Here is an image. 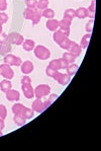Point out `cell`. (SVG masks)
Instances as JSON below:
<instances>
[{
	"mask_svg": "<svg viewBox=\"0 0 101 151\" xmlns=\"http://www.w3.org/2000/svg\"><path fill=\"white\" fill-rule=\"evenodd\" d=\"M20 116H21L23 119L25 120H31L33 118L34 116V111H33V109H29V108H26V106H24L23 110H22L21 113L19 114Z\"/></svg>",
	"mask_w": 101,
	"mask_h": 151,
	"instance_id": "4fadbf2b",
	"label": "cell"
},
{
	"mask_svg": "<svg viewBox=\"0 0 101 151\" xmlns=\"http://www.w3.org/2000/svg\"><path fill=\"white\" fill-rule=\"evenodd\" d=\"M73 43H74V41H71L69 38H66L61 44H59V46L62 49H64V50H69V48L73 45Z\"/></svg>",
	"mask_w": 101,
	"mask_h": 151,
	"instance_id": "484cf974",
	"label": "cell"
},
{
	"mask_svg": "<svg viewBox=\"0 0 101 151\" xmlns=\"http://www.w3.org/2000/svg\"><path fill=\"white\" fill-rule=\"evenodd\" d=\"M11 87H12V84H11V82L8 79H3L0 82V90L3 91L4 93H5L7 90L11 89Z\"/></svg>",
	"mask_w": 101,
	"mask_h": 151,
	"instance_id": "d6986e66",
	"label": "cell"
},
{
	"mask_svg": "<svg viewBox=\"0 0 101 151\" xmlns=\"http://www.w3.org/2000/svg\"><path fill=\"white\" fill-rule=\"evenodd\" d=\"M64 17L68 18V19H70V20H73V18L76 17L75 10L73 8H69L67 10H65V12H64Z\"/></svg>",
	"mask_w": 101,
	"mask_h": 151,
	"instance_id": "f1b7e54d",
	"label": "cell"
},
{
	"mask_svg": "<svg viewBox=\"0 0 101 151\" xmlns=\"http://www.w3.org/2000/svg\"><path fill=\"white\" fill-rule=\"evenodd\" d=\"M7 117V109L4 104H0V119L5 120Z\"/></svg>",
	"mask_w": 101,
	"mask_h": 151,
	"instance_id": "d6a6232c",
	"label": "cell"
},
{
	"mask_svg": "<svg viewBox=\"0 0 101 151\" xmlns=\"http://www.w3.org/2000/svg\"><path fill=\"white\" fill-rule=\"evenodd\" d=\"M6 94V99H8L9 101H18L20 99V93L17 91V90L14 89H9L5 92Z\"/></svg>",
	"mask_w": 101,
	"mask_h": 151,
	"instance_id": "9c48e42d",
	"label": "cell"
},
{
	"mask_svg": "<svg viewBox=\"0 0 101 151\" xmlns=\"http://www.w3.org/2000/svg\"><path fill=\"white\" fill-rule=\"evenodd\" d=\"M22 91H23V94L26 99H31L34 97V88L31 86V83L29 84H22Z\"/></svg>",
	"mask_w": 101,
	"mask_h": 151,
	"instance_id": "ba28073f",
	"label": "cell"
},
{
	"mask_svg": "<svg viewBox=\"0 0 101 151\" xmlns=\"http://www.w3.org/2000/svg\"><path fill=\"white\" fill-rule=\"evenodd\" d=\"M11 50H12V49H11V44H9L8 42L0 44V55H2V56L7 55L11 52Z\"/></svg>",
	"mask_w": 101,
	"mask_h": 151,
	"instance_id": "2e32d148",
	"label": "cell"
},
{
	"mask_svg": "<svg viewBox=\"0 0 101 151\" xmlns=\"http://www.w3.org/2000/svg\"><path fill=\"white\" fill-rule=\"evenodd\" d=\"M51 92V87L48 84H40L34 88V97L36 99H42L49 96Z\"/></svg>",
	"mask_w": 101,
	"mask_h": 151,
	"instance_id": "7a4b0ae2",
	"label": "cell"
},
{
	"mask_svg": "<svg viewBox=\"0 0 101 151\" xmlns=\"http://www.w3.org/2000/svg\"><path fill=\"white\" fill-rule=\"evenodd\" d=\"M2 135H3V133H2V132H1V131H0V137H1Z\"/></svg>",
	"mask_w": 101,
	"mask_h": 151,
	"instance_id": "bcb514c9",
	"label": "cell"
},
{
	"mask_svg": "<svg viewBox=\"0 0 101 151\" xmlns=\"http://www.w3.org/2000/svg\"><path fill=\"white\" fill-rule=\"evenodd\" d=\"M0 19H1V22L3 24H6L8 20V15L6 14V13H4L3 11H1V12H0Z\"/></svg>",
	"mask_w": 101,
	"mask_h": 151,
	"instance_id": "d590c367",
	"label": "cell"
},
{
	"mask_svg": "<svg viewBox=\"0 0 101 151\" xmlns=\"http://www.w3.org/2000/svg\"><path fill=\"white\" fill-rule=\"evenodd\" d=\"M7 8V1L6 0H0V11H4Z\"/></svg>",
	"mask_w": 101,
	"mask_h": 151,
	"instance_id": "74e56055",
	"label": "cell"
},
{
	"mask_svg": "<svg viewBox=\"0 0 101 151\" xmlns=\"http://www.w3.org/2000/svg\"><path fill=\"white\" fill-rule=\"evenodd\" d=\"M0 75L5 78V79L10 80L14 77V72L11 69L10 65L3 63L2 65H0Z\"/></svg>",
	"mask_w": 101,
	"mask_h": 151,
	"instance_id": "3957f363",
	"label": "cell"
},
{
	"mask_svg": "<svg viewBox=\"0 0 101 151\" xmlns=\"http://www.w3.org/2000/svg\"><path fill=\"white\" fill-rule=\"evenodd\" d=\"M29 83H31V78L29 77V76L25 75L24 77H22V79H21V85L22 84H29Z\"/></svg>",
	"mask_w": 101,
	"mask_h": 151,
	"instance_id": "ab89813d",
	"label": "cell"
},
{
	"mask_svg": "<svg viewBox=\"0 0 101 151\" xmlns=\"http://www.w3.org/2000/svg\"><path fill=\"white\" fill-rule=\"evenodd\" d=\"M42 16L48 18V19H52L55 17V11L51 8H46L42 11Z\"/></svg>",
	"mask_w": 101,
	"mask_h": 151,
	"instance_id": "cb8c5ba5",
	"label": "cell"
},
{
	"mask_svg": "<svg viewBox=\"0 0 101 151\" xmlns=\"http://www.w3.org/2000/svg\"><path fill=\"white\" fill-rule=\"evenodd\" d=\"M69 35H70V31L57 29V31H55L54 35H53V40H54L55 43H57L59 45V44H61L66 38H68Z\"/></svg>",
	"mask_w": 101,
	"mask_h": 151,
	"instance_id": "8992f818",
	"label": "cell"
},
{
	"mask_svg": "<svg viewBox=\"0 0 101 151\" xmlns=\"http://www.w3.org/2000/svg\"><path fill=\"white\" fill-rule=\"evenodd\" d=\"M46 27H47V29H49V31H51V32L57 31V29H59V20L54 19V18L49 19L47 22V24H46Z\"/></svg>",
	"mask_w": 101,
	"mask_h": 151,
	"instance_id": "9a60e30c",
	"label": "cell"
},
{
	"mask_svg": "<svg viewBox=\"0 0 101 151\" xmlns=\"http://www.w3.org/2000/svg\"><path fill=\"white\" fill-rule=\"evenodd\" d=\"M69 52L71 53L74 57H79L80 55H81V53H82V48H81V46L79 45V44H77V43H73V45L71 46L70 48H69Z\"/></svg>",
	"mask_w": 101,
	"mask_h": 151,
	"instance_id": "7c38bea8",
	"label": "cell"
},
{
	"mask_svg": "<svg viewBox=\"0 0 101 151\" xmlns=\"http://www.w3.org/2000/svg\"><path fill=\"white\" fill-rule=\"evenodd\" d=\"M3 62L7 65H10V66H20L22 63L21 59L19 57L11 54L5 55V57L3 58Z\"/></svg>",
	"mask_w": 101,
	"mask_h": 151,
	"instance_id": "52a82bcc",
	"label": "cell"
},
{
	"mask_svg": "<svg viewBox=\"0 0 101 151\" xmlns=\"http://www.w3.org/2000/svg\"><path fill=\"white\" fill-rule=\"evenodd\" d=\"M24 106L21 104H14L12 106V108H11V111H12V113L14 114V115H19L20 113L23 110Z\"/></svg>",
	"mask_w": 101,
	"mask_h": 151,
	"instance_id": "4316f807",
	"label": "cell"
},
{
	"mask_svg": "<svg viewBox=\"0 0 101 151\" xmlns=\"http://www.w3.org/2000/svg\"><path fill=\"white\" fill-rule=\"evenodd\" d=\"M71 24H72V20L64 17L62 20H59V27L62 31H70Z\"/></svg>",
	"mask_w": 101,
	"mask_h": 151,
	"instance_id": "5bb4252c",
	"label": "cell"
},
{
	"mask_svg": "<svg viewBox=\"0 0 101 151\" xmlns=\"http://www.w3.org/2000/svg\"><path fill=\"white\" fill-rule=\"evenodd\" d=\"M13 121H14V123L17 125V126H23V125L26 123V120L23 119V118L21 117L20 115H14V117H13Z\"/></svg>",
	"mask_w": 101,
	"mask_h": 151,
	"instance_id": "f546056e",
	"label": "cell"
},
{
	"mask_svg": "<svg viewBox=\"0 0 101 151\" xmlns=\"http://www.w3.org/2000/svg\"><path fill=\"white\" fill-rule=\"evenodd\" d=\"M4 126H5V124H4V120L0 119V131H1V130H3Z\"/></svg>",
	"mask_w": 101,
	"mask_h": 151,
	"instance_id": "ee69618b",
	"label": "cell"
},
{
	"mask_svg": "<svg viewBox=\"0 0 101 151\" xmlns=\"http://www.w3.org/2000/svg\"><path fill=\"white\" fill-rule=\"evenodd\" d=\"M57 97H58V94H55V93L51 94L50 97H49V101H50V103H51V104H53V103H54V101L57 99Z\"/></svg>",
	"mask_w": 101,
	"mask_h": 151,
	"instance_id": "b9f144b4",
	"label": "cell"
},
{
	"mask_svg": "<svg viewBox=\"0 0 101 151\" xmlns=\"http://www.w3.org/2000/svg\"><path fill=\"white\" fill-rule=\"evenodd\" d=\"M38 11V9L36 8H26L24 10L23 12V16L25 19H28V20H31L33 19V17L36 14V12Z\"/></svg>",
	"mask_w": 101,
	"mask_h": 151,
	"instance_id": "ffe728a7",
	"label": "cell"
},
{
	"mask_svg": "<svg viewBox=\"0 0 101 151\" xmlns=\"http://www.w3.org/2000/svg\"><path fill=\"white\" fill-rule=\"evenodd\" d=\"M42 11H40V10H38L36 12V14H34V16L33 17V19H31V22H33V25H36V24H38V22H41V19H42Z\"/></svg>",
	"mask_w": 101,
	"mask_h": 151,
	"instance_id": "4dcf8cb0",
	"label": "cell"
},
{
	"mask_svg": "<svg viewBox=\"0 0 101 151\" xmlns=\"http://www.w3.org/2000/svg\"><path fill=\"white\" fill-rule=\"evenodd\" d=\"M22 47H23L24 51L31 52V51H33L34 47H36V44H34V41L33 40H24L23 43H22Z\"/></svg>",
	"mask_w": 101,
	"mask_h": 151,
	"instance_id": "ac0fdd59",
	"label": "cell"
},
{
	"mask_svg": "<svg viewBox=\"0 0 101 151\" xmlns=\"http://www.w3.org/2000/svg\"><path fill=\"white\" fill-rule=\"evenodd\" d=\"M49 66H50L52 69L56 70V71H59V70H61V69H62V67H61V62H60V59H54V60H52V61L50 62Z\"/></svg>",
	"mask_w": 101,
	"mask_h": 151,
	"instance_id": "d4e9b609",
	"label": "cell"
},
{
	"mask_svg": "<svg viewBox=\"0 0 101 151\" xmlns=\"http://www.w3.org/2000/svg\"><path fill=\"white\" fill-rule=\"evenodd\" d=\"M66 70H67V74L70 77H72V76H74L76 74V72L78 70V65L75 64V63H70L68 65V67L66 68Z\"/></svg>",
	"mask_w": 101,
	"mask_h": 151,
	"instance_id": "44dd1931",
	"label": "cell"
},
{
	"mask_svg": "<svg viewBox=\"0 0 101 151\" xmlns=\"http://www.w3.org/2000/svg\"><path fill=\"white\" fill-rule=\"evenodd\" d=\"M90 39H91V34H90V32L86 34L83 38H82L81 42H80V46H81L82 49H86L87 47H88L89 42H90Z\"/></svg>",
	"mask_w": 101,
	"mask_h": 151,
	"instance_id": "7402d4cb",
	"label": "cell"
},
{
	"mask_svg": "<svg viewBox=\"0 0 101 151\" xmlns=\"http://www.w3.org/2000/svg\"><path fill=\"white\" fill-rule=\"evenodd\" d=\"M55 72H56V70H54V69H52L50 66L47 67V69H46V73H47V75L49 76V77H53L55 74Z\"/></svg>",
	"mask_w": 101,
	"mask_h": 151,
	"instance_id": "f35d334b",
	"label": "cell"
},
{
	"mask_svg": "<svg viewBox=\"0 0 101 151\" xmlns=\"http://www.w3.org/2000/svg\"><path fill=\"white\" fill-rule=\"evenodd\" d=\"M7 42V35L5 32H0V44H3Z\"/></svg>",
	"mask_w": 101,
	"mask_h": 151,
	"instance_id": "8d00e7d4",
	"label": "cell"
},
{
	"mask_svg": "<svg viewBox=\"0 0 101 151\" xmlns=\"http://www.w3.org/2000/svg\"><path fill=\"white\" fill-rule=\"evenodd\" d=\"M60 62H61V67H62V69H66L68 67V65L70 64L68 61H66L64 58H60Z\"/></svg>",
	"mask_w": 101,
	"mask_h": 151,
	"instance_id": "60d3db41",
	"label": "cell"
},
{
	"mask_svg": "<svg viewBox=\"0 0 101 151\" xmlns=\"http://www.w3.org/2000/svg\"><path fill=\"white\" fill-rule=\"evenodd\" d=\"M34 56L40 60H47L51 57V52L47 47L43 45H38L33 49Z\"/></svg>",
	"mask_w": 101,
	"mask_h": 151,
	"instance_id": "6da1fadb",
	"label": "cell"
},
{
	"mask_svg": "<svg viewBox=\"0 0 101 151\" xmlns=\"http://www.w3.org/2000/svg\"><path fill=\"white\" fill-rule=\"evenodd\" d=\"M92 29H93V19H90L86 24V25H85V31L91 34V32H92Z\"/></svg>",
	"mask_w": 101,
	"mask_h": 151,
	"instance_id": "e575fe53",
	"label": "cell"
},
{
	"mask_svg": "<svg viewBox=\"0 0 101 151\" xmlns=\"http://www.w3.org/2000/svg\"><path fill=\"white\" fill-rule=\"evenodd\" d=\"M62 58H64V59H65L66 61H68L69 63H74L75 60H76V57H74V56L71 54L70 52L64 53V54H63V57H62Z\"/></svg>",
	"mask_w": 101,
	"mask_h": 151,
	"instance_id": "1f68e13d",
	"label": "cell"
},
{
	"mask_svg": "<svg viewBox=\"0 0 101 151\" xmlns=\"http://www.w3.org/2000/svg\"><path fill=\"white\" fill-rule=\"evenodd\" d=\"M76 17L80 18V19H83V18L87 17V8L85 7H79L77 10H75Z\"/></svg>",
	"mask_w": 101,
	"mask_h": 151,
	"instance_id": "603a6c76",
	"label": "cell"
},
{
	"mask_svg": "<svg viewBox=\"0 0 101 151\" xmlns=\"http://www.w3.org/2000/svg\"><path fill=\"white\" fill-rule=\"evenodd\" d=\"M52 78H54L60 85H67L70 81L71 77L67 73H61L60 71H56Z\"/></svg>",
	"mask_w": 101,
	"mask_h": 151,
	"instance_id": "5b68a950",
	"label": "cell"
},
{
	"mask_svg": "<svg viewBox=\"0 0 101 151\" xmlns=\"http://www.w3.org/2000/svg\"><path fill=\"white\" fill-rule=\"evenodd\" d=\"M95 12H96V0H92L89 8H87V17H90L91 19H93L95 17Z\"/></svg>",
	"mask_w": 101,
	"mask_h": 151,
	"instance_id": "e0dca14e",
	"label": "cell"
},
{
	"mask_svg": "<svg viewBox=\"0 0 101 151\" xmlns=\"http://www.w3.org/2000/svg\"><path fill=\"white\" fill-rule=\"evenodd\" d=\"M20 69H21V72L25 75H27V74H29L31 72H33V63L31 61H24L23 63H21L20 65Z\"/></svg>",
	"mask_w": 101,
	"mask_h": 151,
	"instance_id": "30bf717a",
	"label": "cell"
},
{
	"mask_svg": "<svg viewBox=\"0 0 101 151\" xmlns=\"http://www.w3.org/2000/svg\"><path fill=\"white\" fill-rule=\"evenodd\" d=\"M24 39L21 35H19L18 32H10V34L7 35V42L11 45H22Z\"/></svg>",
	"mask_w": 101,
	"mask_h": 151,
	"instance_id": "277c9868",
	"label": "cell"
},
{
	"mask_svg": "<svg viewBox=\"0 0 101 151\" xmlns=\"http://www.w3.org/2000/svg\"><path fill=\"white\" fill-rule=\"evenodd\" d=\"M48 6H49V0H40L36 4V9L43 11V9L48 8Z\"/></svg>",
	"mask_w": 101,
	"mask_h": 151,
	"instance_id": "83f0119b",
	"label": "cell"
},
{
	"mask_svg": "<svg viewBox=\"0 0 101 151\" xmlns=\"http://www.w3.org/2000/svg\"><path fill=\"white\" fill-rule=\"evenodd\" d=\"M51 104H52L50 103L49 99H48V101H46L45 103H43V106H45V110H46V109H47V108H49V106H51Z\"/></svg>",
	"mask_w": 101,
	"mask_h": 151,
	"instance_id": "7bdbcfd3",
	"label": "cell"
},
{
	"mask_svg": "<svg viewBox=\"0 0 101 151\" xmlns=\"http://www.w3.org/2000/svg\"><path fill=\"white\" fill-rule=\"evenodd\" d=\"M31 109H33V111H36V113H43L45 111V106H43V103L42 101V99H36L31 104Z\"/></svg>",
	"mask_w": 101,
	"mask_h": 151,
	"instance_id": "8fae6325",
	"label": "cell"
},
{
	"mask_svg": "<svg viewBox=\"0 0 101 151\" xmlns=\"http://www.w3.org/2000/svg\"><path fill=\"white\" fill-rule=\"evenodd\" d=\"M25 4H26L27 8H36L38 0H25Z\"/></svg>",
	"mask_w": 101,
	"mask_h": 151,
	"instance_id": "836d02e7",
	"label": "cell"
},
{
	"mask_svg": "<svg viewBox=\"0 0 101 151\" xmlns=\"http://www.w3.org/2000/svg\"><path fill=\"white\" fill-rule=\"evenodd\" d=\"M2 27H3V24H2L1 19H0V32H2Z\"/></svg>",
	"mask_w": 101,
	"mask_h": 151,
	"instance_id": "f6af8a7d",
	"label": "cell"
}]
</instances>
